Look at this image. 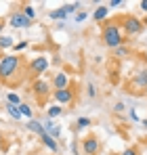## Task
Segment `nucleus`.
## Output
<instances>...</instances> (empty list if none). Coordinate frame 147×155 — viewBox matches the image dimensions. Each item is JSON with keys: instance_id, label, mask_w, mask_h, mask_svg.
Returning <instances> with one entry per match:
<instances>
[{"instance_id": "28", "label": "nucleus", "mask_w": 147, "mask_h": 155, "mask_svg": "<svg viewBox=\"0 0 147 155\" xmlns=\"http://www.w3.org/2000/svg\"><path fill=\"white\" fill-rule=\"evenodd\" d=\"M124 109H126V105H124V103H116V107H114V111H116V113H122Z\"/></svg>"}, {"instance_id": "10", "label": "nucleus", "mask_w": 147, "mask_h": 155, "mask_svg": "<svg viewBox=\"0 0 147 155\" xmlns=\"http://www.w3.org/2000/svg\"><path fill=\"white\" fill-rule=\"evenodd\" d=\"M67 86H70V78H67V74L59 71V74L53 76V88H55V90H63V88H67Z\"/></svg>"}, {"instance_id": "9", "label": "nucleus", "mask_w": 147, "mask_h": 155, "mask_svg": "<svg viewBox=\"0 0 147 155\" xmlns=\"http://www.w3.org/2000/svg\"><path fill=\"white\" fill-rule=\"evenodd\" d=\"M9 23H11L13 27H17V29H21V27H29V25H32V21H29V19L25 17L21 11H15V13L11 15Z\"/></svg>"}, {"instance_id": "32", "label": "nucleus", "mask_w": 147, "mask_h": 155, "mask_svg": "<svg viewBox=\"0 0 147 155\" xmlns=\"http://www.w3.org/2000/svg\"><path fill=\"white\" fill-rule=\"evenodd\" d=\"M4 25H6V23H4V21L0 19V36H2V31H4Z\"/></svg>"}, {"instance_id": "22", "label": "nucleus", "mask_w": 147, "mask_h": 155, "mask_svg": "<svg viewBox=\"0 0 147 155\" xmlns=\"http://www.w3.org/2000/svg\"><path fill=\"white\" fill-rule=\"evenodd\" d=\"M91 126V117H78L76 120V128L82 130V128H88Z\"/></svg>"}, {"instance_id": "25", "label": "nucleus", "mask_w": 147, "mask_h": 155, "mask_svg": "<svg viewBox=\"0 0 147 155\" xmlns=\"http://www.w3.org/2000/svg\"><path fill=\"white\" fill-rule=\"evenodd\" d=\"M120 155H141V151H139V147H128V149H124Z\"/></svg>"}, {"instance_id": "30", "label": "nucleus", "mask_w": 147, "mask_h": 155, "mask_svg": "<svg viewBox=\"0 0 147 155\" xmlns=\"http://www.w3.org/2000/svg\"><path fill=\"white\" fill-rule=\"evenodd\" d=\"M86 17H88V15H86V13H78V15H76V21H78V23H80V21H84V19H86Z\"/></svg>"}, {"instance_id": "35", "label": "nucleus", "mask_w": 147, "mask_h": 155, "mask_svg": "<svg viewBox=\"0 0 147 155\" xmlns=\"http://www.w3.org/2000/svg\"><path fill=\"white\" fill-rule=\"evenodd\" d=\"M0 145H2V132H0ZM2 147H4V145H2Z\"/></svg>"}, {"instance_id": "18", "label": "nucleus", "mask_w": 147, "mask_h": 155, "mask_svg": "<svg viewBox=\"0 0 147 155\" xmlns=\"http://www.w3.org/2000/svg\"><path fill=\"white\" fill-rule=\"evenodd\" d=\"M114 54H116L118 59H126V57L130 54V48H128L126 44H122V46H118V48H114Z\"/></svg>"}, {"instance_id": "23", "label": "nucleus", "mask_w": 147, "mask_h": 155, "mask_svg": "<svg viewBox=\"0 0 147 155\" xmlns=\"http://www.w3.org/2000/svg\"><path fill=\"white\" fill-rule=\"evenodd\" d=\"M67 15H72V13H76L78 8H80V2H70V4H65V6H61Z\"/></svg>"}, {"instance_id": "6", "label": "nucleus", "mask_w": 147, "mask_h": 155, "mask_svg": "<svg viewBox=\"0 0 147 155\" xmlns=\"http://www.w3.org/2000/svg\"><path fill=\"white\" fill-rule=\"evenodd\" d=\"M46 69H49V59L46 57H36V59H32L27 63V74H29V78H34V80H38Z\"/></svg>"}, {"instance_id": "15", "label": "nucleus", "mask_w": 147, "mask_h": 155, "mask_svg": "<svg viewBox=\"0 0 147 155\" xmlns=\"http://www.w3.org/2000/svg\"><path fill=\"white\" fill-rule=\"evenodd\" d=\"M21 13H23L29 21H34V19H36V8H34L32 4H23V6H21Z\"/></svg>"}, {"instance_id": "2", "label": "nucleus", "mask_w": 147, "mask_h": 155, "mask_svg": "<svg viewBox=\"0 0 147 155\" xmlns=\"http://www.w3.org/2000/svg\"><path fill=\"white\" fill-rule=\"evenodd\" d=\"M101 40L109 48H118V46L124 44V34H122V27L118 23V19L103 21V25H101Z\"/></svg>"}, {"instance_id": "27", "label": "nucleus", "mask_w": 147, "mask_h": 155, "mask_svg": "<svg viewBox=\"0 0 147 155\" xmlns=\"http://www.w3.org/2000/svg\"><path fill=\"white\" fill-rule=\"evenodd\" d=\"M25 48H27V42H25V40H23V42H19V44H15V51H17V52L25 51Z\"/></svg>"}, {"instance_id": "14", "label": "nucleus", "mask_w": 147, "mask_h": 155, "mask_svg": "<svg viewBox=\"0 0 147 155\" xmlns=\"http://www.w3.org/2000/svg\"><path fill=\"white\" fill-rule=\"evenodd\" d=\"M27 130L34 132V134H38V136H42V134H44V124L38 122V120H29V122H27Z\"/></svg>"}, {"instance_id": "24", "label": "nucleus", "mask_w": 147, "mask_h": 155, "mask_svg": "<svg viewBox=\"0 0 147 155\" xmlns=\"http://www.w3.org/2000/svg\"><path fill=\"white\" fill-rule=\"evenodd\" d=\"M6 101H9V105H15V107L21 105V99H19L15 92H9V94H6Z\"/></svg>"}, {"instance_id": "13", "label": "nucleus", "mask_w": 147, "mask_h": 155, "mask_svg": "<svg viewBox=\"0 0 147 155\" xmlns=\"http://www.w3.org/2000/svg\"><path fill=\"white\" fill-rule=\"evenodd\" d=\"M40 140H42V145H44V147H49L50 151H55V153L59 151V143H57V140H55L53 136H49L46 132H44V134L40 136Z\"/></svg>"}, {"instance_id": "34", "label": "nucleus", "mask_w": 147, "mask_h": 155, "mask_svg": "<svg viewBox=\"0 0 147 155\" xmlns=\"http://www.w3.org/2000/svg\"><path fill=\"white\" fill-rule=\"evenodd\" d=\"M141 21H143V25L147 27V15H145V17H143V19H141Z\"/></svg>"}, {"instance_id": "29", "label": "nucleus", "mask_w": 147, "mask_h": 155, "mask_svg": "<svg viewBox=\"0 0 147 155\" xmlns=\"http://www.w3.org/2000/svg\"><path fill=\"white\" fill-rule=\"evenodd\" d=\"M124 4V0H111V2H107V6H111V8H114V6H122Z\"/></svg>"}, {"instance_id": "8", "label": "nucleus", "mask_w": 147, "mask_h": 155, "mask_svg": "<svg viewBox=\"0 0 147 155\" xmlns=\"http://www.w3.org/2000/svg\"><path fill=\"white\" fill-rule=\"evenodd\" d=\"M99 149H101V143L95 134H91L82 140V153L84 155H99Z\"/></svg>"}, {"instance_id": "4", "label": "nucleus", "mask_w": 147, "mask_h": 155, "mask_svg": "<svg viewBox=\"0 0 147 155\" xmlns=\"http://www.w3.org/2000/svg\"><path fill=\"white\" fill-rule=\"evenodd\" d=\"M118 23H120V27H122V34L124 36H139L143 29H145V25H143V21L137 17V15H120L118 17Z\"/></svg>"}, {"instance_id": "31", "label": "nucleus", "mask_w": 147, "mask_h": 155, "mask_svg": "<svg viewBox=\"0 0 147 155\" xmlns=\"http://www.w3.org/2000/svg\"><path fill=\"white\" fill-rule=\"evenodd\" d=\"M139 8H141V11L147 15V0H141V2H139Z\"/></svg>"}, {"instance_id": "17", "label": "nucleus", "mask_w": 147, "mask_h": 155, "mask_svg": "<svg viewBox=\"0 0 147 155\" xmlns=\"http://www.w3.org/2000/svg\"><path fill=\"white\" fill-rule=\"evenodd\" d=\"M17 109H19V113H21V117H27V120H32V115H34V111H32V107H29L27 103H21L19 107H17Z\"/></svg>"}, {"instance_id": "20", "label": "nucleus", "mask_w": 147, "mask_h": 155, "mask_svg": "<svg viewBox=\"0 0 147 155\" xmlns=\"http://www.w3.org/2000/svg\"><path fill=\"white\" fill-rule=\"evenodd\" d=\"M11 46H13V38L11 36H0V51L11 48Z\"/></svg>"}, {"instance_id": "33", "label": "nucleus", "mask_w": 147, "mask_h": 155, "mask_svg": "<svg viewBox=\"0 0 147 155\" xmlns=\"http://www.w3.org/2000/svg\"><path fill=\"white\" fill-rule=\"evenodd\" d=\"M141 126H143V128L147 130V120H143V122H141Z\"/></svg>"}, {"instance_id": "1", "label": "nucleus", "mask_w": 147, "mask_h": 155, "mask_svg": "<svg viewBox=\"0 0 147 155\" xmlns=\"http://www.w3.org/2000/svg\"><path fill=\"white\" fill-rule=\"evenodd\" d=\"M23 74H27V65L19 54H2L0 57V82L15 88L23 82Z\"/></svg>"}, {"instance_id": "21", "label": "nucleus", "mask_w": 147, "mask_h": 155, "mask_svg": "<svg viewBox=\"0 0 147 155\" xmlns=\"http://www.w3.org/2000/svg\"><path fill=\"white\" fill-rule=\"evenodd\" d=\"M6 111H9V115H11L13 120H21V113H19V109H17L15 105H9V103H6Z\"/></svg>"}, {"instance_id": "26", "label": "nucleus", "mask_w": 147, "mask_h": 155, "mask_svg": "<svg viewBox=\"0 0 147 155\" xmlns=\"http://www.w3.org/2000/svg\"><path fill=\"white\" fill-rule=\"evenodd\" d=\"M86 94H88L91 99H95V97H97V86H95V84H88V86H86Z\"/></svg>"}, {"instance_id": "16", "label": "nucleus", "mask_w": 147, "mask_h": 155, "mask_svg": "<svg viewBox=\"0 0 147 155\" xmlns=\"http://www.w3.org/2000/svg\"><path fill=\"white\" fill-rule=\"evenodd\" d=\"M46 115H49V120H55V117L63 115V109H61L59 105H50V107H49V111H46Z\"/></svg>"}, {"instance_id": "3", "label": "nucleus", "mask_w": 147, "mask_h": 155, "mask_svg": "<svg viewBox=\"0 0 147 155\" xmlns=\"http://www.w3.org/2000/svg\"><path fill=\"white\" fill-rule=\"evenodd\" d=\"M126 90L130 92V94H135V97H145V90H147V63L143 67H139L130 80H128V84H126Z\"/></svg>"}, {"instance_id": "12", "label": "nucleus", "mask_w": 147, "mask_h": 155, "mask_svg": "<svg viewBox=\"0 0 147 155\" xmlns=\"http://www.w3.org/2000/svg\"><path fill=\"white\" fill-rule=\"evenodd\" d=\"M107 15H109V6H107V4H101V6H97V8H95L93 19L101 23V21H105V19H107Z\"/></svg>"}, {"instance_id": "36", "label": "nucleus", "mask_w": 147, "mask_h": 155, "mask_svg": "<svg viewBox=\"0 0 147 155\" xmlns=\"http://www.w3.org/2000/svg\"><path fill=\"white\" fill-rule=\"evenodd\" d=\"M145 97H147V90H145Z\"/></svg>"}, {"instance_id": "37", "label": "nucleus", "mask_w": 147, "mask_h": 155, "mask_svg": "<svg viewBox=\"0 0 147 155\" xmlns=\"http://www.w3.org/2000/svg\"><path fill=\"white\" fill-rule=\"evenodd\" d=\"M38 155H42V153H38Z\"/></svg>"}, {"instance_id": "5", "label": "nucleus", "mask_w": 147, "mask_h": 155, "mask_svg": "<svg viewBox=\"0 0 147 155\" xmlns=\"http://www.w3.org/2000/svg\"><path fill=\"white\" fill-rule=\"evenodd\" d=\"M32 94H34V99L38 101L40 105H44L49 101V97H53V92H50V84L49 82H44V80H34L32 82Z\"/></svg>"}, {"instance_id": "11", "label": "nucleus", "mask_w": 147, "mask_h": 155, "mask_svg": "<svg viewBox=\"0 0 147 155\" xmlns=\"http://www.w3.org/2000/svg\"><path fill=\"white\" fill-rule=\"evenodd\" d=\"M44 132H46L49 136H53V138H59V136H61V128H59L53 120H46V122H44Z\"/></svg>"}, {"instance_id": "19", "label": "nucleus", "mask_w": 147, "mask_h": 155, "mask_svg": "<svg viewBox=\"0 0 147 155\" xmlns=\"http://www.w3.org/2000/svg\"><path fill=\"white\" fill-rule=\"evenodd\" d=\"M49 17H50V19H57V21H61V19H65V17H67V13H65L63 8H57V11H50Z\"/></svg>"}, {"instance_id": "7", "label": "nucleus", "mask_w": 147, "mask_h": 155, "mask_svg": "<svg viewBox=\"0 0 147 155\" xmlns=\"http://www.w3.org/2000/svg\"><path fill=\"white\" fill-rule=\"evenodd\" d=\"M53 99H55V105H65V103H72L76 99V86H67L63 90H55L53 92Z\"/></svg>"}]
</instances>
